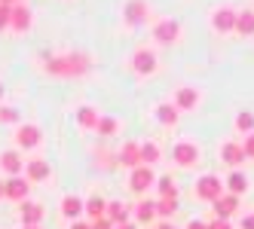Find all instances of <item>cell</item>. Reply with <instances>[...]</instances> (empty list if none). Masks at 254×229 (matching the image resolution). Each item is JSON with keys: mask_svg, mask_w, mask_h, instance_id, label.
I'll list each match as a JSON object with an SVG mask.
<instances>
[{"mask_svg": "<svg viewBox=\"0 0 254 229\" xmlns=\"http://www.w3.org/2000/svg\"><path fill=\"white\" fill-rule=\"evenodd\" d=\"M43 67L49 74H56V77H80V74H86V70L92 67V61H89V55H83V52H70V55L46 58Z\"/></svg>", "mask_w": 254, "mask_h": 229, "instance_id": "obj_1", "label": "cell"}, {"mask_svg": "<svg viewBox=\"0 0 254 229\" xmlns=\"http://www.w3.org/2000/svg\"><path fill=\"white\" fill-rule=\"evenodd\" d=\"M221 196H224V183H221V178L205 174V178L196 181V199H202V202H217Z\"/></svg>", "mask_w": 254, "mask_h": 229, "instance_id": "obj_2", "label": "cell"}, {"mask_svg": "<svg viewBox=\"0 0 254 229\" xmlns=\"http://www.w3.org/2000/svg\"><path fill=\"white\" fill-rule=\"evenodd\" d=\"M123 19L129 22V25H144L150 19V6H147V0H129V3L123 6Z\"/></svg>", "mask_w": 254, "mask_h": 229, "instance_id": "obj_3", "label": "cell"}, {"mask_svg": "<svg viewBox=\"0 0 254 229\" xmlns=\"http://www.w3.org/2000/svg\"><path fill=\"white\" fill-rule=\"evenodd\" d=\"M153 183H156V174H153L150 165H138V168L132 171V178H129V186H132L135 192H147Z\"/></svg>", "mask_w": 254, "mask_h": 229, "instance_id": "obj_4", "label": "cell"}, {"mask_svg": "<svg viewBox=\"0 0 254 229\" xmlns=\"http://www.w3.org/2000/svg\"><path fill=\"white\" fill-rule=\"evenodd\" d=\"M132 67H135V74L150 77L153 70H156V52L153 49H138L135 55H132Z\"/></svg>", "mask_w": 254, "mask_h": 229, "instance_id": "obj_5", "label": "cell"}, {"mask_svg": "<svg viewBox=\"0 0 254 229\" xmlns=\"http://www.w3.org/2000/svg\"><path fill=\"white\" fill-rule=\"evenodd\" d=\"M28 189H31L28 178H9V181H3V199H12L22 205L28 199Z\"/></svg>", "mask_w": 254, "mask_h": 229, "instance_id": "obj_6", "label": "cell"}, {"mask_svg": "<svg viewBox=\"0 0 254 229\" xmlns=\"http://www.w3.org/2000/svg\"><path fill=\"white\" fill-rule=\"evenodd\" d=\"M172 159H175L181 168H190L193 162H199V147L190 144V140H181V144L172 150Z\"/></svg>", "mask_w": 254, "mask_h": 229, "instance_id": "obj_7", "label": "cell"}, {"mask_svg": "<svg viewBox=\"0 0 254 229\" xmlns=\"http://www.w3.org/2000/svg\"><path fill=\"white\" fill-rule=\"evenodd\" d=\"M9 28H12L15 34H25V31L31 28V9H28L25 3H12V6H9Z\"/></svg>", "mask_w": 254, "mask_h": 229, "instance_id": "obj_8", "label": "cell"}, {"mask_svg": "<svg viewBox=\"0 0 254 229\" xmlns=\"http://www.w3.org/2000/svg\"><path fill=\"white\" fill-rule=\"evenodd\" d=\"M178 34H181V25L175 19H162V22L153 25V40L156 43H175Z\"/></svg>", "mask_w": 254, "mask_h": 229, "instance_id": "obj_9", "label": "cell"}, {"mask_svg": "<svg viewBox=\"0 0 254 229\" xmlns=\"http://www.w3.org/2000/svg\"><path fill=\"white\" fill-rule=\"evenodd\" d=\"M211 28H214V31H221V34L236 31V9H230V6L214 9V12H211Z\"/></svg>", "mask_w": 254, "mask_h": 229, "instance_id": "obj_10", "label": "cell"}, {"mask_svg": "<svg viewBox=\"0 0 254 229\" xmlns=\"http://www.w3.org/2000/svg\"><path fill=\"white\" fill-rule=\"evenodd\" d=\"M19 217H22V226H40V220H43V205L25 199L19 205Z\"/></svg>", "mask_w": 254, "mask_h": 229, "instance_id": "obj_11", "label": "cell"}, {"mask_svg": "<svg viewBox=\"0 0 254 229\" xmlns=\"http://www.w3.org/2000/svg\"><path fill=\"white\" fill-rule=\"evenodd\" d=\"M40 129L37 126H19V132H15V144H19L22 150H34L40 144Z\"/></svg>", "mask_w": 254, "mask_h": 229, "instance_id": "obj_12", "label": "cell"}, {"mask_svg": "<svg viewBox=\"0 0 254 229\" xmlns=\"http://www.w3.org/2000/svg\"><path fill=\"white\" fill-rule=\"evenodd\" d=\"M0 168L9 178H19V171H25V159L19 156V150H6V153H0Z\"/></svg>", "mask_w": 254, "mask_h": 229, "instance_id": "obj_13", "label": "cell"}, {"mask_svg": "<svg viewBox=\"0 0 254 229\" xmlns=\"http://www.w3.org/2000/svg\"><path fill=\"white\" fill-rule=\"evenodd\" d=\"M214 205V214H217V220H230L233 214H236V208H239V196H233V192H227V196H221L217 202H211Z\"/></svg>", "mask_w": 254, "mask_h": 229, "instance_id": "obj_14", "label": "cell"}, {"mask_svg": "<svg viewBox=\"0 0 254 229\" xmlns=\"http://www.w3.org/2000/svg\"><path fill=\"white\" fill-rule=\"evenodd\" d=\"M120 165H126V168H138L141 165V144H135V140H129V144H123V150H120Z\"/></svg>", "mask_w": 254, "mask_h": 229, "instance_id": "obj_15", "label": "cell"}, {"mask_svg": "<svg viewBox=\"0 0 254 229\" xmlns=\"http://www.w3.org/2000/svg\"><path fill=\"white\" fill-rule=\"evenodd\" d=\"M129 211H132V205H126V202H107L104 217L114 226H123V223H129Z\"/></svg>", "mask_w": 254, "mask_h": 229, "instance_id": "obj_16", "label": "cell"}, {"mask_svg": "<svg viewBox=\"0 0 254 229\" xmlns=\"http://www.w3.org/2000/svg\"><path fill=\"white\" fill-rule=\"evenodd\" d=\"M25 178H28V183L46 181V178H49V162H46V159H31V162L25 165Z\"/></svg>", "mask_w": 254, "mask_h": 229, "instance_id": "obj_17", "label": "cell"}, {"mask_svg": "<svg viewBox=\"0 0 254 229\" xmlns=\"http://www.w3.org/2000/svg\"><path fill=\"white\" fill-rule=\"evenodd\" d=\"M196 104H199V92L193 89V86L178 89V95H175V107H178V110H193Z\"/></svg>", "mask_w": 254, "mask_h": 229, "instance_id": "obj_18", "label": "cell"}, {"mask_svg": "<svg viewBox=\"0 0 254 229\" xmlns=\"http://www.w3.org/2000/svg\"><path fill=\"white\" fill-rule=\"evenodd\" d=\"M221 159H224V162H230V165H239V162L245 159L242 144H236V140H227V144L221 147Z\"/></svg>", "mask_w": 254, "mask_h": 229, "instance_id": "obj_19", "label": "cell"}, {"mask_svg": "<svg viewBox=\"0 0 254 229\" xmlns=\"http://www.w3.org/2000/svg\"><path fill=\"white\" fill-rule=\"evenodd\" d=\"M236 31H239L242 37H251V34H254V9L236 12Z\"/></svg>", "mask_w": 254, "mask_h": 229, "instance_id": "obj_20", "label": "cell"}, {"mask_svg": "<svg viewBox=\"0 0 254 229\" xmlns=\"http://www.w3.org/2000/svg\"><path fill=\"white\" fill-rule=\"evenodd\" d=\"M83 211H86V214L92 217V220H101V217H104V211H107V202H104L101 196H92V199L83 205Z\"/></svg>", "mask_w": 254, "mask_h": 229, "instance_id": "obj_21", "label": "cell"}, {"mask_svg": "<svg viewBox=\"0 0 254 229\" xmlns=\"http://www.w3.org/2000/svg\"><path fill=\"white\" fill-rule=\"evenodd\" d=\"M227 189L233 192V196H242V192L248 189V178H245L242 171H233L230 178H227Z\"/></svg>", "mask_w": 254, "mask_h": 229, "instance_id": "obj_22", "label": "cell"}, {"mask_svg": "<svg viewBox=\"0 0 254 229\" xmlns=\"http://www.w3.org/2000/svg\"><path fill=\"white\" fill-rule=\"evenodd\" d=\"M77 122H80L83 129H95V126H98V110H95V107H86V104H83V107L77 110Z\"/></svg>", "mask_w": 254, "mask_h": 229, "instance_id": "obj_23", "label": "cell"}, {"mask_svg": "<svg viewBox=\"0 0 254 229\" xmlns=\"http://www.w3.org/2000/svg\"><path fill=\"white\" fill-rule=\"evenodd\" d=\"M159 162V147H156V140H144L141 144V165H153Z\"/></svg>", "mask_w": 254, "mask_h": 229, "instance_id": "obj_24", "label": "cell"}, {"mask_svg": "<svg viewBox=\"0 0 254 229\" xmlns=\"http://www.w3.org/2000/svg\"><path fill=\"white\" fill-rule=\"evenodd\" d=\"M156 119L162 122V126H175V122H178V107H175V104H159V107H156Z\"/></svg>", "mask_w": 254, "mask_h": 229, "instance_id": "obj_25", "label": "cell"}, {"mask_svg": "<svg viewBox=\"0 0 254 229\" xmlns=\"http://www.w3.org/2000/svg\"><path fill=\"white\" fill-rule=\"evenodd\" d=\"M135 217H138L141 223H150V220L156 217V205H153V202H147V199L138 202V205H135Z\"/></svg>", "mask_w": 254, "mask_h": 229, "instance_id": "obj_26", "label": "cell"}, {"mask_svg": "<svg viewBox=\"0 0 254 229\" xmlns=\"http://www.w3.org/2000/svg\"><path fill=\"white\" fill-rule=\"evenodd\" d=\"M62 214H64V217H77V214H83V202H80L77 196H64V199H62Z\"/></svg>", "mask_w": 254, "mask_h": 229, "instance_id": "obj_27", "label": "cell"}, {"mask_svg": "<svg viewBox=\"0 0 254 229\" xmlns=\"http://www.w3.org/2000/svg\"><path fill=\"white\" fill-rule=\"evenodd\" d=\"M156 186H159V196L162 199H178V186L172 178H156Z\"/></svg>", "mask_w": 254, "mask_h": 229, "instance_id": "obj_28", "label": "cell"}, {"mask_svg": "<svg viewBox=\"0 0 254 229\" xmlns=\"http://www.w3.org/2000/svg\"><path fill=\"white\" fill-rule=\"evenodd\" d=\"M95 132H98V135H104V137H111V135L117 132V119H114V116H98Z\"/></svg>", "mask_w": 254, "mask_h": 229, "instance_id": "obj_29", "label": "cell"}, {"mask_svg": "<svg viewBox=\"0 0 254 229\" xmlns=\"http://www.w3.org/2000/svg\"><path fill=\"white\" fill-rule=\"evenodd\" d=\"M175 211H178V199H159V202H156V214H159V217L169 220Z\"/></svg>", "mask_w": 254, "mask_h": 229, "instance_id": "obj_30", "label": "cell"}, {"mask_svg": "<svg viewBox=\"0 0 254 229\" xmlns=\"http://www.w3.org/2000/svg\"><path fill=\"white\" fill-rule=\"evenodd\" d=\"M236 129H239V132H254V113H248V110H242L239 116H236Z\"/></svg>", "mask_w": 254, "mask_h": 229, "instance_id": "obj_31", "label": "cell"}, {"mask_svg": "<svg viewBox=\"0 0 254 229\" xmlns=\"http://www.w3.org/2000/svg\"><path fill=\"white\" fill-rule=\"evenodd\" d=\"M0 122H19V110L15 107H0Z\"/></svg>", "mask_w": 254, "mask_h": 229, "instance_id": "obj_32", "label": "cell"}, {"mask_svg": "<svg viewBox=\"0 0 254 229\" xmlns=\"http://www.w3.org/2000/svg\"><path fill=\"white\" fill-rule=\"evenodd\" d=\"M6 28H9V6L0 3V31H6Z\"/></svg>", "mask_w": 254, "mask_h": 229, "instance_id": "obj_33", "label": "cell"}, {"mask_svg": "<svg viewBox=\"0 0 254 229\" xmlns=\"http://www.w3.org/2000/svg\"><path fill=\"white\" fill-rule=\"evenodd\" d=\"M242 150H245V159H254V135H248V137H245Z\"/></svg>", "mask_w": 254, "mask_h": 229, "instance_id": "obj_34", "label": "cell"}, {"mask_svg": "<svg viewBox=\"0 0 254 229\" xmlns=\"http://www.w3.org/2000/svg\"><path fill=\"white\" fill-rule=\"evenodd\" d=\"M92 229H114V223L107 217H101V220H92Z\"/></svg>", "mask_w": 254, "mask_h": 229, "instance_id": "obj_35", "label": "cell"}, {"mask_svg": "<svg viewBox=\"0 0 254 229\" xmlns=\"http://www.w3.org/2000/svg\"><path fill=\"white\" fill-rule=\"evenodd\" d=\"M208 229H230V223L227 220H214V223H208Z\"/></svg>", "mask_w": 254, "mask_h": 229, "instance_id": "obj_36", "label": "cell"}, {"mask_svg": "<svg viewBox=\"0 0 254 229\" xmlns=\"http://www.w3.org/2000/svg\"><path fill=\"white\" fill-rule=\"evenodd\" d=\"M187 229H208V226H205V223H199V220H190Z\"/></svg>", "mask_w": 254, "mask_h": 229, "instance_id": "obj_37", "label": "cell"}, {"mask_svg": "<svg viewBox=\"0 0 254 229\" xmlns=\"http://www.w3.org/2000/svg\"><path fill=\"white\" fill-rule=\"evenodd\" d=\"M242 229H254V214H251V217H245V220H242Z\"/></svg>", "mask_w": 254, "mask_h": 229, "instance_id": "obj_38", "label": "cell"}, {"mask_svg": "<svg viewBox=\"0 0 254 229\" xmlns=\"http://www.w3.org/2000/svg\"><path fill=\"white\" fill-rule=\"evenodd\" d=\"M70 229H92V223H74Z\"/></svg>", "mask_w": 254, "mask_h": 229, "instance_id": "obj_39", "label": "cell"}, {"mask_svg": "<svg viewBox=\"0 0 254 229\" xmlns=\"http://www.w3.org/2000/svg\"><path fill=\"white\" fill-rule=\"evenodd\" d=\"M114 229H135L132 223H123V226H114Z\"/></svg>", "mask_w": 254, "mask_h": 229, "instance_id": "obj_40", "label": "cell"}, {"mask_svg": "<svg viewBox=\"0 0 254 229\" xmlns=\"http://www.w3.org/2000/svg\"><path fill=\"white\" fill-rule=\"evenodd\" d=\"M159 229H175V226H172V223H162V226H159Z\"/></svg>", "mask_w": 254, "mask_h": 229, "instance_id": "obj_41", "label": "cell"}, {"mask_svg": "<svg viewBox=\"0 0 254 229\" xmlns=\"http://www.w3.org/2000/svg\"><path fill=\"white\" fill-rule=\"evenodd\" d=\"M0 3H6V6H12V0H0Z\"/></svg>", "mask_w": 254, "mask_h": 229, "instance_id": "obj_42", "label": "cell"}, {"mask_svg": "<svg viewBox=\"0 0 254 229\" xmlns=\"http://www.w3.org/2000/svg\"><path fill=\"white\" fill-rule=\"evenodd\" d=\"M22 229H40V226H22Z\"/></svg>", "mask_w": 254, "mask_h": 229, "instance_id": "obj_43", "label": "cell"}, {"mask_svg": "<svg viewBox=\"0 0 254 229\" xmlns=\"http://www.w3.org/2000/svg\"><path fill=\"white\" fill-rule=\"evenodd\" d=\"M0 199H3V183H0Z\"/></svg>", "mask_w": 254, "mask_h": 229, "instance_id": "obj_44", "label": "cell"}, {"mask_svg": "<svg viewBox=\"0 0 254 229\" xmlns=\"http://www.w3.org/2000/svg\"><path fill=\"white\" fill-rule=\"evenodd\" d=\"M0 98H3V86H0Z\"/></svg>", "mask_w": 254, "mask_h": 229, "instance_id": "obj_45", "label": "cell"}, {"mask_svg": "<svg viewBox=\"0 0 254 229\" xmlns=\"http://www.w3.org/2000/svg\"><path fill=\"white\" fill-rule=\"evenodd\" d=\"M12 3H22V0H12Z\"/></svg>", "mask_w": 254, "mask_h": 229, "instance_id": "obj_46", "label": "cell"}]
</instances>
